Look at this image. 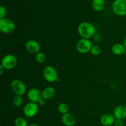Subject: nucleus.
Segmentation results:
<instances>
[{"mask_svg": "<svg viewBox=\"0 0 126 126\" xmlns=\"http://www.w3.org/2000/svg\"><path fill=\"white\" fill-rule=\"evenodd\" d=\"M78 31L79 35L84 39H89L94 35L95 28L94 26L89 22H82L78 26Z\"/></svg>", "mask_w": 126, "mask_h": 126, "instance_id": "f257e3e1", "label": "nucleus"}, {"mask_svg": "<svg viewBox=\"0 0 126 126\" xmlns=\"http://www.w3.org/2000/svg\"><path fill=\"white\" fill-rule=\"evenodd\" d=\"M38 110L39 108L37 103L30 102L25 106L23 108V113L28 118H32L38 113Z\"/></svg>", "mask_w": 126, "mask_h": 126, "instance_id": "6e6552de", "label": "nucleus"}, {"mask_svg": "<svg viewBox=\"0 0 126 126\" xmlns=\"http://www.w3.org/2000/svg\"><path fill=\"white\" fill-rule=\"evenodd\" d=\"M23 100L21 95H16L13 98V104L17 107H19L23 104Z\"/></svg>", "mask_w": 126, "mask_h": 126, "instance_id": "6ab92c4d", "label": "nucleus"}, {"mask_svg": "<svg viewBox=\"0 0 126 126\" xmlns=\"http://www.w3.org/2000/svg\"><path fill=\"white\" fill-rule=\"evenodd\" d=\"M35 59L37 62L39 63H43L46 60V55L42 52H39L36 54Z\"/></svg>", "mask_w": 126, "mask_h": 126, "instance_id": "aec40b11", "label": "nucleus"}, {"mask_svg": "<svg viewBox=\"0 0 126 126\" xmlns=\"http://www.w3.org/2000/svg\"><path fill=\"white\" fill-rule=\"evenodd\" d=\"M58 110H59V111L60 112L61 114H66V113H68L69 107L66 103H61L60 104H59V106H58Z\"/></svg>", "mask_w": 126, "mask_h": 126, "instance_id": "f3484780", "label": "nucleus"}, {"mask_svg": "<svg viewBox=\"0 0 126 126\" xmlns=\"http://www.w3.org/2000/svg\"><path fill=\"white\" fill-rule=\"evenodd\" d=\"M4 70H5L4 68L2 65H0V75H2V73H3Z\"/></svg>", "mask_w": 126, "mask_h": 126, "instance_id": "393cba45", "label": "nucleus"}, {"mask_svg": "<svg viewBox=\"0 0 126 126\" xmlns=\"http://www.w3.org/2000/svg\"><path fill=\"white\" fill-rule=\"evenodd\" d=\"M114 13L119 16H126V0H114L112 4Z\"/></svg>", "mask_w": 126, "mask_h": 126, "instance_id": "f03ea898", "label": "nucleus"}, {"mask_svg": "<svg viewBox=\"0 0 126 126\" xmlns=\"http://www.w3.org/2000/svg\"><path fill=\"white\" fill-rule=\"evenodd\" d=\"M11 88L16 94V95H23L27 91L26 86L22 81L19 79H14L11 82Z\"/></svg>", "mask_w": 126, "mask_h": 126, "instance_id": "423d86ee", "label": "nucleus"}, {"mask_svg": "<svg viewBox=\"0 0 126 126\" xmlns=\"http://www.w3.org/2000/svg\"><path fill=\"white\" fill-rule=\"evenodd\" d=\"M111 52L116 55H121L126 54V48L124 44L121 43H116L114 44L111 47Z\"/></svg>", "mask_w": 126, "mask_h": 126, "instance_id": "2eb2a0df", "label": "nucleus"}, {"mask_svg": "<svg viewBox=\"0 0 126 126\" xmlns=\"http://www.w3.org/2000/svg\"><path fill=\"white\" fill-rule=\"evenodd\" d=\"M92 47V42L89 39L82 38L80 39L76 44V49L81 54H86L90 52Z\"/></svg>", "mask_w": 126, "mask_h": 126, "instance_id": "39448f33", "label": "nucleus"}, {"mask_svg": "<svg viewBox=\"0 0 126 126\" xmlns=\"http://www.w3.org/2000/svg\"><path fill=\"white\" fill-rule=\"evenodd\" d=\"M28 126H39L37 125V124H31V125H30Z\"/></svg>", "mask_w": 126, "mask_h": 126, "instance_id": "bb28decb", "label": "nucleus"}, {"mask_svg": "<svg viewBox=\"0 0 126 126\" xmlns=\"http://www.w3.org/2000/svg\"><path fill=\"white\" fill-rule=\"evenodd\" d=\"M38 103L39 104V105L44 106V105H45V104H46V100L44 99H43V98H42V99L39 101V102Z\"/></svg>", "mask_w": 126, "mask_h": 126, "instance_id": "b1692460", "label": "nucleus"}, {"mask_svg": "<svg viewBox=\"0 0 126 126\" xmlns=\"http://www.w3.org/2000/svg\"><path fill=\"white\" fill-rule=\"evenodd\" d=\"M55 94V91L54 87H47L42 92V97L45 100H50L54 97Z\"/></svg>", "mask_w": 126, "mask_h": 126, "instance_id": "4468645a", "label": "nucleus"}, {"mask_svg": "<svg viewBox=\"0 0 126 126\" xmlns=\"http://www.w3.org/2000/svg\"><path fill=\"white\" fill-rule=\"evenodd\" d=\"M62 123L66 126H73L76 123L75 117L72 114L70 113L62 114Z\"/></svg>", "mask_w": 126, "mask_h": 126, "instance_id": "ddd939ff", "label": "nucleus"}, {"mask_svg": "<svg viewBox=\"0 0 126 126\" xmlns=\"http://www.w3.org/2000/svg\"><path fill=\"white\" fill-rule=\"evenodd\" d=\"M124 47H125V48H126V36L125 38H124Z\"/></svg>", "mask_w": 126, "mask_h": 126, "instance_id": "a878e982", "label": "nucleus"}, {"mask_svg": "<svg viewBox=\"0 0 126 126\" xmlns=\"http://www.w3.org/2000/svg\"><path fill=\"white\" fill-rule=\"evenodd\" d=\"M16 28L14 22L11 19L4 18L0 19V31L5 34H9L13 32Z\"/></svg>", "mask_w": 126, "mask_h": 126, "instance_id": "7ed1b4c3", "label": "nucleus"}, {"mask_svg": "<svg viewBox=\"0 0 126 126\" xmlns=\"http://www.w3.org/2000/svg\"><path fill=\"white\" fill-rule=\"evenodd\" d=\"M17 63V59L15 55L8 54L2 58L1 65L6 70H12L14 68Z\"/></svg>", "mask_w": 126, "mask_h": 126, "instance_id": "20e7f679", "label": "nucleus"}, {"mask_svg": "<svg viewBox=\"0 0 126 126\" xmlns=\"http://www.w3.org/2000/svg\"><path fill=\"white\" fill-rule=\"evenodd\" d=\"M114 126H124V123H123V120H120V119H116L114 122Z\"/></svg>", "mask_w": 126, "mask_h": 126, "instance_id": "5701e85b", "label": "nucleus"}, {"mask_svg": "<svg viewBox=\"0 0 126 126\" xmlns=\"http://www.w3.org/2000/svg\"><path fill=\"white\" fill-rule=\"evenodd\" d=\"M43 76L47 81L50 82H55L58 78V75L56 70L51 66H47L44 69Z\"/></svg>", "mask_w": 126, "mask_h": 126, "instance_id": "0eeeda50", "label": "nucleus"}, {"mask_svg": "<svg viewBox=\"0 0 126 126\" xmlns=\"http://www.w3.org/2000/svg\"><path fill=\"white\" fill-rule=\"evenodd\" d=\"M90 52L92 54V55H94V56H97V55L100 54L101 49L98 45H94L92 46Z\"/></svg>", "mask_w": 126, "mask_h": 126, "instance_id": "412c9836", "label": "nucleus"}, {"mask_svg": "<svg viewBox=\"0 0 126 126\" xmlns=\"http://www.w3.org/2000/svg\"><path fill=\"white\" fill-rule=\"evenodd\" d=\"M14 124L16 126H28L25 119L22 117H18L15 119Z\"/></svg>", "mask_w": 126, "mask_h": 126, "instance_id": "a211bd4d", "label": "nucleus"}, {"mask_svg": "<svg viewBox=\"0 0 126 126\" xmlns=\"http://www.w3.org/2000/svg\"><path fill=\"white\" fill-rule=\"evenodd\" d=\"M26 49L31 54H36L40 52L41 47L39 43L34 40H30L26 43Z\"/></svg>", "mask_w": 126, "mask_h": 126, "instance_id": "9d476101", "label": "nucleus"}, {"mask_svg": "<svg viewBox=\"0 0 126 126\" xmlns=\"http://www.w3.org/2000/svg\"><path fill=\"white\" fill-rule=\"evenodd\" d=\"M6 14V9L3 6H0V19L4 18Z\"/></svg>", "mask_w": 126, "mask_h": 126, "instance_id": "4be33fe9", "label": "nucleus"}, {"mask_svg": "<svg viewBox=\"0 0 126 126\" xmlns=\"http://www.w3.org/2000/svg\"><path fill=\"white\" fill-rule=\"evenodd\" d=\"M113 115L116 119H123L126 118V107L124 105H118L113 110Z\"/></svg>", "mask_w": 126, "mask_h": 126, "instance_id": "9b49d317", "label": "nucleus"}, {"mask_svg": "<svg viewBox=\"0 0 126 126\" xmlns=\"http://www.w3.org/2000/svg\"><path fill=\"white\" fill-rule=\"evenodd\" d=\"M27 97L30 102L35 103H38L43 98L42 92H41L39 90L36 88H32L30 89L27 94Z\"/></svg>", "mask_w": 126, "mask_h": 126, "instance_id": "1a4fd4ad", "label": "nucleus"}, {"mask_svg": "<svg viewBox=\"0 0 126 126\" xmlns=\"http://www.w3.org/2000/svg\"><path fill=\"white\" fill-rule=\"evenodd\" d=\"M116 121L115 117L113 114L106 113L102 116L100 118L101 124L104 126H111L113 125Z\"/></svg>", "mask_w": 126, "mask_h": 126, "instance_id": "f8f14e48", "label": "nucleus"}, {"mask_svg": "<svg viewBox=\"0 0 126 126\" xmlns=\"http://www.w3.org/2000/svg\"><path fill=\"white\" fill-rule=\"evenodd\" d=\"M92 8L97 12L102 11L105 6V0H93L92 3Z\"/></svg>", "mask_w": 126, "mask_h": 126, "instance_id": "dca6fc26", "label": "nucleus"}]
</instances>
